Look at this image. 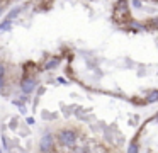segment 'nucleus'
Returning a JSON list of instances; mask_svg holds the SVG:
<instances>
[{
	"instance_id": "f257e3e1",
	"label": "nucleus",
	"mask_w": 158,
	"mask_h": 153,
	"mask_svg": "<svg viewBox=\"0 0 158 153\" xmlns=\"http://www.w3.org/2000/svg\"><path fill=\"white\" fill-rule=\"evenodd\" d=\"M128 153H158V109L138 126L128 143Z\"/></svg>"
},
{
	"instance_id": "f03ea898",
	"label": "nucleus",
	"mask_w": 158,
	"mask_h": 153,
	"mask_svg": "<svg viewBox=\"0 0 158 153\" xmlns=\"http://www.w3.org/2000/svg\"><path fill=\"white\" fill-rule=\"evenodd\" d=\"M56 146V138L53 133H44L41 136V141H39V150L41 153H53Z\"/></svg>"
},
{
	"instance_id": "7ed1b4c3",
	"label": "nucleus",
	"mask_w": 158,
	"mask_h": 153,
	"mask_svg": "<svg viewBox=\"0 0 158 153\" xmlns=\"http://www.w3.org/2000/svg\"><path fill=\"white\" fill-rule=\"evenodd\" d=\"M36 85H38V82L32 76H26V78H22V82H21V89L24 94H31L36 89Z\"/></svg>"
},
{
	"instance_id": "20e7f679",
	"label": "nucleus",
	"mask_w": 158,
	"mask_h": 153,
	"mask_svg": "<svg viewBox=\"0 0 158 153\" xmlns=\"http://www.w3.org/2000/svg\"><path fill=\"white\" fill-rule=\"evenodd\" d=\"M60 63H61V58L60 56H51L48 61H46V65H44V70H55L60 66Z\"/></svg>"
},
{
	"instance_id": "39448f33",
	"label": "nucleus",
	"mask_w": 158,
	"mask_h": 153,
	"mask_svg": "<svg viewBox=\"0 0 158 153\" xmlns=\"http://www.w3.org/2000/svg\"><path fill=\"white\" fill-rule=\"evenodd\" d=\"M10 29H12V21H7V19H5V21L0 24V32H7Z\"/></svg>"
},
{
	"instance_id": "423d86ee",
	"label": "nucleus",
	"mask_w": 158,
	"mask_h": 153,
	"mask_svg": "<svg viewBox=\"0 0 158 153\" xmlns=\"http://www.w3.org/2000/svg\"><path fill=\"white\" fill-rule=\"evenodd\" d=\"M19 12H21V9H14V10H12V12H10V14H9L5 19H7V21H14L15 17L19 15Z\"/></svg>"
},
{
	"instance_id": "0eeeda50",
	"label": "nucleus",
	"mask_w": 158,
	"mask_h": 153,
	"mask_svg": "<svg viewBox=\"0 0 158 153\" xmlns=\"http://www.w3.org/2000/svg\"><path fill=\"white\" fill-rule=\"evenodd\" d=\"M139 4H144V5H150V7H157L158 0H138Z\"/></svg>"
},
{
	"instance_id": "6e6552de",
	"label": "nucleus",
	"mask_w": 158,
	"mask_h": 153,
	"mask_svg": "<svg viewBox=\"0 0 158 153\" xmlns=\"http://www.w3.org/2000/svg\"><path fill=\"white\" fill-rule=\"evenodd\" d=\"M0 76H5V66L0 65Z\"/></svg>"
},
{
	"instance_id": "1a4fd4ad",
	"label": "nucleus",
	"mask_w": 158,
	"mask_h": 153,
	"mask_svg": "<svg viewBox=\"0 0 158 153\" xmlns=\"http://www.w3.org/2000/svg\"><path fill=\"white\" fill-rule=\"evenodd\" d=\"M26 121H27V124H34V118H27Z\"/></svg>"
},
{
	"instance_id": "9d476101",
	"label": "nucleus",
	"mask_w": 158,
	"mask_h": 153,
	"mask_svg": "<svg viewBox=\"0 0 158 153\" xmlns=\"http://www.w3.org/2000/svg\"><path fill=\"white\" fill-rule=\"evenodd\" d=\"M2 85H4V76H0V89H2Z\"/></svg>"
},
{
	"instance_id": "9b49d317",
	"label": "nucleus",
	"mask_w": 158,
	"mask_h": 153,
	"mask_svg": "<svg viewBox=\"0 0 158 153\" xmlns=\"http://www.w3.org/2000/svg\"><path fill=\"white\" fill-rule=\"evenodd\" d=\"M0 15H2V5H0Z\"/></svg>"
}]
</instances>
